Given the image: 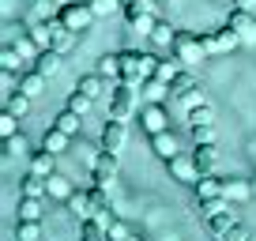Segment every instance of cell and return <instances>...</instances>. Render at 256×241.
I'll return each instance as SVG.
<instances>
[{
  "instance_id": "obj_24",
  "label": "cell",
  "mask_w": 256,
  "mask_h": 241,
  "mask_svg": "<svg viewBox=\"0 0 256 241\" xmlns=\"http://www.w3.org/2000/svg\"><path fill=\"white\" fill-rule=\"evenodd\" d=\"M53 124H56L60 132H68V136H76V132H80V124H83V117H80L76 110H68V106H64V110L53 117Z\"/></svg>"
},
{
  "instance_id": "obj_41",
  "label": "cell",
  "mask_w": 256,
  "mask_h": 241,
  "mask_svg": "<svg viewBox=\"0 0 256 241\" xmlns=\"http://www.w3.org/2000/svg\"><path fill=\"white\" fill-rule=\"evenodd\" d=\"M19 120H23V117H16V113L4 110V113H0V136H4V140L16 136V132H19Z\"/></svg>"
},
{
  "instance_id": "obj_33",
  "label": "cell",
  "mask_w": 256,
  "mask_h": 241,
  "mask_svg": "<svg viewBox=\"0 0 256 241\" xmlns=\"http://www.w3.org/2000/svg\"><path fill=\"white\" fill-rule=\"evenodd\" d=\"M46 192H49V196H60V200H68V196H72V185H68V177L49 174V177H46Z\"/></svg>"
},
{
  "instance_id": "obj_13",
  "label": "cell",
  "mask_w": 256,
  "mask_h": 241,
  "mask_svg": "<svg viewBox=\"0 0 256 241\" xmlns=\"http://www.w3.org/2000/svg\"><path fill=\"white\" fill-rule=\"evenodd\" d=\"M80 241H110V222L106 218H80Z\"/></svg>"
},
{
  "instance_id": "obj_29",
  "label": "cell",
  "mask_w": 256,
  "mask_h": 241,
  "mask_svg": "<svg viewBox=\"0 0 256 241\" xmlns=\"http://www.w3.org/2000/svg\"><path fill=\"white\" fill-rule=\"evenodd\" d=\"M196 87V76L188 72V68H181V72L174 76V80H170V94L174 98H181V94H188V90Z\"/></svg>"
},
{
  "instance_id": "obj_19",
  "label": "cell",
  "mask_w": 256,
  "mask_h": 241,
  "mask_svg": "<svg viewBox=\"0 0 256 241\" xmlns=\"http://www.w3.org/2000/svg\"><path fill=\"white\" fill-rule=\"evenodd\" d=\"M151 151L158 154L162 162H170V158L177 154V136H174L170 128H166V132H158V136H151Z\"/></svg>"
},
{
  "instance_id": "obj_1",
  "label": "cell",
  "mask_w": 256,
  "mask_h": 241,
  "mask_svg": "<svg viewBox=\"0 0 256 241\" xmlns=\"http://www.w3.org/2000/svg\"><path fill=\"white\" fill-rule=\"evenodd\" d=\"M154 72V56L140 53V49H120V83L144 87V80Z\"/></svg>"
},
{
  "instance_id": "obj_16",
  "label": "cell",
  "mask_w": 256,
  "mask_h": 241,
  "mask_svg": "<svg viewBox=\"0 0 256 241\" xmlns=\"http://www.w3.org/2000/svg\"><path fill=\"white\" fill-rule=\"evenodd\" d=\"M192 188H196V200H218V196H222V181H218V177L215 174H200V181H196V185H192Z\"/></svg>"
},
{
  "instance_id": "obj_20",
  "label": "cell",
  "mask_w": 256,
  "mask_h": 241,
  "mask_svg": "<svg viewBox=\"0 0 256 241\" xmlns=\"http://www.w3.org/2000/svg\"><path fill=\"white\" fill-rule=\"evenodd\" d=\"M68 144H72V136H68V132H60L56 124H49V128L42 132V147H46V151H53V154L68 151Z\"/></svg>"
},
{
  "instance_id": "obj_43",
  "label": "cell",
  "mask_w": 256,
  "mask_h": 241,
  "mask_svg": "<svg viewBox=\"0 0 256 241\" xmlns=\"http://www.w3.org/2000/svg\"><path fill=\"white\" fill-rule=\"evenodd\" d=\"M87 4H90V12H94L98 19H102V16H110V12H117V8H124L120 0H87Z\"/></svg>"
},
{
  "instance_id": "obj_37",
  "label": "cell",
  "mask_w": 256,
  "mask_h": 241,
  "mask_svg": "<svg viewBox=\"0 0 256 241\" xmlns=\"http://www.w3.org/2000/svg\"><path fill=\"white\" fill-rule=\"evenodd\" d=\"M4 151L8 154H30V140H26L23 132H16V136L4 140Z\"/></svg>"
},
{
  "instance_id": "obj_9",
  "label": "cell",
  "mask_w": 256,
  "mask_h": 241,
  "mask_svg": "<svg viewBox=\"0 0 256 241\" xmlns=\"http://www.w3.org/2000/svg\"><path fill=\"white\" fill-rule=\"evenodd\" d=\"M98 144H102V151H117L120 154V147L128 144V120H106V128H102V136H98Z\"/></svg>"
},
{
  "instance_id": "obj_52",
  "label": "cell",
  "mask_w": 256,
  "mask_h": 241,
  "mask_svg": "<svg viewBox=\"0 0 256 241\" xmlns=\"http://www.w3.org/2000/svg\"><path fill=\"white\" fill-rule=\"evenodd\" d=\"M252 196H256V181H252Z\"/></svg>"
},
{
  "instance_id": "obj_14",
  "label": "cell",
  "mask_w": 256,
  "mask_h": 241,
  "mask_svg": "<svg viewBox=\"0 0 256 241\" xmlns=\"http://www.w3.org/2000/svg\"><path fill=\"white\" fill-rule=\"evenodd\" d=\"M64 64V53H56V49H42V53H34V68H38L46 80H53L56 72H60Z\"/></svg>"
},
{
  "instance_id": "obj_49",
  "label": "cell",
  "mask_w": 256,
  "mask_h": 241,
  "mask_svg": "<svg viewBox=\"0 0 256 241\" xmlns=\"http://www.w3.org/2000/svg\"><path fill=\"white\" fill-rule=\"evenodd\" d=\"M234 8H252V0H234Z\"/></svg>"
},
{
  "instance_id": "obj_6",
  "label": "cell",
  "mask_w": 256,
  "mask_h": 241,
  "mask_svg": "<svg viewBox=\"0 0 256 241\" xmlns=\"http://www.w3.org/2000/svg\"><path fill=\"white\" fill-rule=\"evenodd\" d=\"M226 26L241 38V46H256V19L248 8H230L226 12Z\"/></svg>"
},
{
  "instance_id": "obj_18",
  "label": "cell",
  "mask_w": 256,
  "mask_h": 241,
  "mask_svg": "<svg viewBox=\"0 0 256 241\" xmlns=\"http://www.w3.org/2000/svg\"><path fill=\"white\" fill-rule=\"evenodd\" d=\"M192 158H196L200 174H215V170H218V151H215V144H196Z\"/></svg>"
},
{
  "instance_id": "obj_44",
  "label": "cell",
  "mask_w": 256,
  "mask_h": 241,
  "mask_svg": "<svg viewBox=\"0 0 256 241\" xmlns=\"http://www.w3.org/2000/svg\"><path fill=\"white\" fill-rule=\"evenodd\" d=\"M19 60H23V53H19L16 46H4V53H0V68H12V72H16Z\"/></svg>"
},
{
  "instance_id": "obj_51",
  "label": "cell",
  "mask_w": 256,
  "mask_h": 241,
  "mask_svg": "<svg viewBox=\"0 0 256 241\" xmlns=\"http://www.w3.org/2000/svg\"><path fill=\"white\" fill-rule=\"evenodd\" d=\"M56 4H72V0H56Z\"/></svg>"
},
{
  "instance_id": "obj_22",
  "label": "cell",
  "mask_w": 256,
  "mask_h": 241,
  "mask_svg": "<svg viewBox=\"0 0 256 241\" xmlns=\"http://www.w3.org/2000/svg\"><path fill=\"white\" fill-rule=\"evenodd\" d=\"M181 68H184V64H181V56H154V72H151V76H158V80L170 83L177 72H181Z\"/></svg>"
},
{
  "instance_id": "obj_38",
  "label": "cell",
  "mask_w": 256,
  "mask_h": 241,
  "mask_svg": "<svg viewBox=\"0 0 256 241\" xmlns=\"http://www.w3.org/2000/svg\"><path fill=\"white\" fill-rule=\"evenodd\" d=\"M177 102H181L184 110H196V106H208V94H204V87H200V83H196V87H192L188 94H181V98H177Z\"/></svg>"
},
{
  "instance_id": "obj_40",
  "label": "cell",
  "mask_w": 256,
  "mask_h": 241,
  "mask_svg": "<svg viewBox=\"0 0 256 241\" xmlns=\"http://www.w3.org/2000/svg\"><path fill=\"white\" fill-rule=\"evenodd\" d=\"M192 144H215V124H188Z\"/></svg>"
},
{
  "instance_id": "obj_3",
  "label": "cell",
  "mask_w": 256,
  "mask_h": 241,
  "mask_svg": "<svg viewBox=\"0 0 256 241\" xmlns=\"http://www.w3.org/2000/svg\"><path fill=\"white\" fill-rule=\"evenodd\" d=\"M174 56H181V64H184V68H192V64H200L204 56H208V49H204L200 34L177 30V38H174Z\"/></svg>"
},
{
  "instance_id": "obj_30",
  "label": "cell",
  "mask_w": 256,
  "mask_h": 241,
  "mask_svg": "<svg viewBox=\"0 0 256 241\" xmlns=\"http://www.w3.org/2000/svg\"><path fill=\"white\" fill-rule=\"evenodd\" d=\"M19 196H38L42 200V196H46V177L42 174H26L23 185H19Z\"/></svg>"
},
{
  "instance_id": "obj_21",
  "label": "cell",
  "mask_w": 256,
  "mask_h": 241,
  "mask_svg": "<svg viewBox=\"0 0 256 241\" xmlns=\"http://www.w3.org/2000/svg\"><path fill=\"white\" fill-rule=\"evenodd\" d=\"M19 90H23L26 98H38V94H46V76H42L38 68L23 72V76H19Z\"/></svg>"
},
{
  "instance_id": "obj_48",
  "label": "cell",
  "mask_w": 256,
  "mask_h": 241,
  "mask_svg": "<svg viewBox=\"0 0 256 241\" xmlns=\"http://www.w3.org/2000/svg\"><path fill=\"white\" fill-rule=\"evenodd\" d=\"M120 4H144V8H151L154 0H120Z\"/></svg>"
},
{
  "instance_id": "obj_15",
  "label": "cell",
  "mask_w": 256,
  "mask_h": 241,
  "mask_svg": "<svg viewBox=\"0 0 256 241\" xmlns=\"http://www.w3.org/2000/svg\"><path fill=\"white\" fill-rule=\"evenodd\" d=\"M26 158H30V174H42V177L56 174V154H53V151H46V147H38V151H30V154H26Z\"/></svg>"
},
{
  "instance_id": "obj_27",
  "label": "cell",
  "mask_w": 256,
  "mask_h": 241,
  "mask_svg": "<svg viewBox=\"0 0 256 241\" xmlns=\"http://www.w3.org/2000/svg\"><path fill=\"white\" fill-rule=\"evenodd\" d=\"M83 38V34H76V30H68V26H56V38H53V49H56V53H72V49H76V42H80Z\"/></svg>"
},
{
  "instance_id": "obj_53",
  "label": "cell",
  "mask_w": 256,
  "mask_h": 241,
  "mask_svg": "<svg viewBox=\"0 0 256 241\" xmlns=\"http://www.w3.org/2000/svg\"><path fill=\"white\" fill-rule=\"evenodd\" d=\"M248 241H252V238H248Z\"/></svg>"
},
{
  "instance_id": "obj_47",
  "label": "cell",
  "mask_w": 256,
  "mask_h": 241,
  "mask_svg": "<svg viewBox=\"0 0 256 241\" xmlns=\"http://www.w3.org/2000/svg\"><path fill=\"white\" fill-rule=\"evenodd\" d=\"M124 238H128L124 222H117V218H113V222H110V241H124Z\"/></svg>"
},
{
  "instance_id": "obj_35",
  "label": "cell",
  "mask_w": 256,
  "mask_h": 241,
  "mask_svg": "<svg viewBox=\"0 0 256 241\" xmlns=\"http://www.w3.org/2000/svg\"><path fill=\"white\" fill-rule=\"evenodd\" d=\"M166 90H170V83L158 80V76H147V80H144V94L151 98V102H162V98H166Z\"/></svg>"
},
{
  "instance_id": "obj_7",
  "label": "cell",
  "mask_w": 256,
  "mask_h": 241,
  "mask_svg": "<svg viewBox=\"0 0 256 241\" xmlns=\"http://www.w3.org/2000/svg\"><path fill=\"white\" fill-rule=\"evenodd\" d=\"M117 170H120V162H117V151H98V158L90 162V185H106L110 188L113 181H117Z\"/></svg>"
},
{
  "instance_id": "obj_12",
  "label": "cell",
  "mask_w": 256,
  "mask_h": 241,
  "mask_svg": "<svg viewBox=\"0 0 256 241\" xmlns=\"http://www.w3.org/2000/svg\"><path fill=\"white\" fill-rule=\"evenodd\" d=\"M76 90H83V94L90 98V102H98L102 94H110V80L106 76H98V72H90V76H80V83H76Z\"/></svg>"
},
{
  "instance_id": "obj_50",
  "label": "cell",
  "mask_w": 256,
  "mask_h": 241,
  "mask_svg": "<svg viewBox=\"0 0 256 241\" xmlns=\"http://www.w3.org/2000/svg\"><path fill=\"white\" fill-rule=\"evenodd\" d=\"M124 241H140V238H132V234H128V238H124Z\"/></svg>"
},
{
  "instance_id": "obj_17",
  "label": "cell",
  "mask_w": 256,
  "mask_h": 241,
  "mask_svg": "<svg viewBox=\"0 0 256 241\" xmlns=\"http://www.w3.org/2000/svg\"><path fill=\"white\" fill-rule=\"evenodd\" d=\"M87 192H90V215L113 222V215H110V192H106V185H90Z\"/></svg>"
},
{
  "instance_id": "obj_34",
  "label": "cell",
  "mask_w": 256,
  "mask_h": 241,
  "mask_svg": "<svg viewBox=\"0 0 256 241\" xmlns=\"http://www.w3.org/2000/svg\"><path fill=\"white\" fill-rule=\"evenodd\" d=\"M174 38H177V26H170L166 19H158L154 30H151V42L154 46H174Z\"/></svg>"
},
{
  "instance_id": "obj_10",
  "label": "cell",
  "mask_w": 256,
  "mask_h": 241,
  "mask_svg": "<svg viewBox=\"0 0 256 241\" xmlns=\"http://www.w3.org/2000/svg\"><path fill=\"white\" fill-rule=\"evenodd\" d=\"M166 166H170V174H174L177 181H184V185H196V181H200V166H196V158L184 154V151H177Z\"/></svg>"
},
{
  "instance_id": "obj_25",
  "label": "cell",
  "mask_w": 256,
  "mask_h": 241,
  "mask_svg": "<svg viewBox=\"0 0 256 241\" xmlns=\"http://www.w3.org/2000/svg\"><path fill=\"white\" fill-rule=\"evenodd\" d=\"M234 222H238V218L230 215V208H226V211H215V215H208V234H215V238H222V234L230 230Z\"/></svg>"
},
{
  "instance_id": "obj_11",
  "label": "cell",
  "mask_w": 256,
  "mask_h": 241,
  "mask_svg": "<svg viewBox=\"0 0 256 241\" xmlns=\"http://www.w3.org/2000/svg\"><path fill=\"white\" fill-rule=\"evenodd\" d=\"M140 124H144L147 136H158V132H166V128H170V113L162 110V102H151L144 113H140Z\"/></svg>"
},
{
  "instance_id": "obj_39",
  "label": "cell",
  "mask_w": 256,
  "mask_h": 241,
  "mask_svg": "<svg viewBox=\"0 0 256 241\" xmlns=\"http://www.w3.org/2000/svg\"><path fill=\"white\" fill-rule=\"evenodd\" d=\"M188 124H215V110H211V102L188 110Z\"/></svg>"
},
{
  "instance_id": "obj_45",
  "label": "cell",
  "mask_w": 256,
  "mask_h": 241,
  "mask_svg": "<svg viewBox=\"0 0 256 241\" xmlns=\"http://www.w3.org/2000/svg\"><path fill=\"white\" fill-rule=\"evenodd\" d=\"M0 87H4V98H8V94H16L19 80H16V72H12V68H4V72H0Z\"/></svg>"
},
{
  "instance_id": "obj_31",
  "label": "cell",
  "mask_w": 256,
  "mask_h": 241,
  "mask_svg": "<svg viewBox=\"0 0 256 241\" xmlns=\"http://www.w3.org/2000/svg\"><path fill=\"white\" fill-rule=\"evenodd\" d=\"M30 102H34V98H26L23 90H16V94H8V98H4V110H8V113H16V117H26V113H30Z\"/></svg>"
},
{
  "instance_id": "obj_5",
  "label": "cell",
  "mask_w": 256,
  "mask_h": 241,
  "mask_svg": "<svg viewBox=\"0 0 256 241\" xmlns=\"http://www.w3.org/2000/svg\"><path fill=\"white\" fill-rule=\"evenodd\" d=\"M200 42H204V49L208 53H230V49H238L241 46V38L230 30V26H211V30H200Z\"/></svg>"
},
{
  "instance_id": "obj_23",
  "label": "cell",
  "mask_w": 256,
  "mask_h": 241,
  "mask_svg": "<svg viewBox=\"0 0 256 241\" xmlns=\"http://www.w3.org/2000/svg\"><path fill=\"white\" fill-rule=\"evenodd\" d=\"M16 241H42V218H16Z\"/></svg>"
},
{
  "instance_id": "obj_26",
  "label": "cell",
  "mask_w": 256,
  "mask_h": 241,
  "mask_svg": "<svg viewBox=\"0 0 256 241\" xmlns=\"http://www.w3.org/2000/svg\"><path fill=\"white\" fill-rule=\"evenodd\" d=\"M64 208L72 211L76 218H87L90 215V192H76V188H72V196L64 200Z\"/></svg>"
},
{
  "instance_id": "obj_32",
  "label": "cell",
  "mask_w": 256,
  "mask_h": 241,
  "mask_svg": "<svg viewBox=\"0 0 256 241\" xmlns=\"http://www.w3.org/2000/svg\"><path fill=\"white\" fill-rule=\"evenodd\" d=\"M16 215L19 218H42V200H38V196H19Z\"/></svg>"
},
{
  "instance_id": "obj_46",
  "label": "cell",
  "mask_w": 256,
  "mask_h": 241,
  "mask_svg": "<svg viewBox=\"0 0 256 241\" xmlns=\"http://www.w3.org/2000/svg\"><path fill=\"white\" fill-rule=\"evenodd\" d=\"M218 241H248V230H245L241 222H234V226H230V230H226Z\"/></svg>"
},
{
  "instance_id": "obj_36",
  "label": "cell",
  "mask_w": 256,
  "mask_h": 241,
  "mask_svg": "<svg viewBox=\"0 0 256 241\" xmlns=\"http://www.w3.org/2000/svg\"><path fill=\"white\" fill-rule=\"evenodd\" d=\"M64 106H68V110H76V113H80V117H87V113H90V106H94V102H90V98L83 94V90H72V94H68V102H64Z\"/></svg>"
},
{
  "instance_id": "obj_42",
  "label": "cell",
  "mask_w": 256,
  "mask_h": 241,
  "mask_svg": "<svg viewBox=\"0 0 256 241\" xmlns=\"http://www.w3.org/2000/svg\"><path fill=\"white\" fill-rule=\"evenodd\" d=\"M222 196L226 200H248V196H252V185H241V181H230V185H222Z\"/></svg>"
},
{
  "instance_id": "obj_28",
  "label": "cell",
  "mask_w": 256,
  "mask_h": 241,
  "mask_svg": "<svg viewBox=\"0 0 256 241\" xmlns=\"http://www.w3.org/2000/svg\"><path fill=\"white\" fill-rule=\"evenodd\" d=\"M98 76H106V80H120V53H106L98 56Z\"/></svg>"
},
{
  "instance_id": "obj_4",
  "label": "cell",
  "mask_w": 256,
  "mask_h": 241,
  "mask_svg": "<svg viewBox=\"0 0 256 241\" xmlns=\"http://www.w3.org/2000/svg\"><path fill=\"white\" fill-rule=\"evenodd\" d=\"M136 113V90H132V83H120L110 90V117L113 120H128Z\"/></svg>"
},
{
  "instance_id": "obj_2",
  "label": "cell",
  "mask_w": 256,
  "mask_h": 241,
  "mask_svg": "<svg viewBox=\"0 0 256 241\" xmlns=\"http://www.w3.org/2000/svg\"><path fill=\"white\" fill-rule=\"evenodd\" d=\"M56 19H60L64 26H68V30H76V34H83L87 30L90 23H94V12H90V4L87 0H72V4H60V8H56Z\"/></svg>"
},
{
  "instance_id": "obj_8",
  "label": "cell",
  "mask_w": 256,
  "mask_h": 241,
  "mask_svg": "<svg viewBox=\"0 0 256 241\" xmlns=\"http://www.w3.org/2000/svg\"><path fill=\"white\" fill-rule=\"evenodd\" d=\"M154 23H158V19L151 16V8H144V4H124V26H128L132 34H144V38H151Z\"/></svg>"
}]
</instances>
